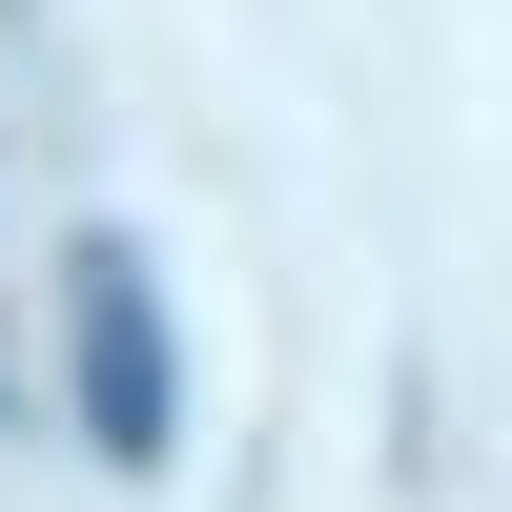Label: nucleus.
<instances>
[{"label":"nucleus","instance_id":"nucleus-1","mask_svg":"<svg viewBox=\"0 0 512 512\" xmlns=\"http://www.w3.org/2000/svg\"><path fill=\"white\" fill-rule=\"evenodd\" d=\"M62 369H82V451H103V472H164V451H185V369H164L144 246H62Z\"/></svg>","mask_w":512,"mask_h":512}]
</instances>
